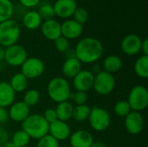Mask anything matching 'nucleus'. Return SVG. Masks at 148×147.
Listing matches in <instances>:
<instances>
[{"label":"nucleus","mask_w":148,"mask_h":147,"mask_svg":"<svg viewBox=\"0 0 148 147\" xmlns=\"http://www.w3.org/2000/svg\"><path fill=\"white\" fill-rule=\"evenodd\" d=\"M42 116L49 124H51V123H53V122H55V121H56L58 120L56 110L52 109V108H49V109L45 110L44 114Z\"/></svg>","instance_id":"obj_36"},{"label":"nucleus","mask_w":148,"mask_h":147,"mask_svg":"<svg viewBox=\"0 0 148 147\" xmlns=\"http://www.w3.org/2000/svg\"><path fill=\"white\" fill-rule=\"evenodd\" d=\"M83 30V25L80 24L74 19H68L61 24L62 36L69 39L78 38Z\"/></svg>","instance_id":"obj_14"},{"label":"nucleus","mask_w":148,"mask_h":147,"mask_svg":"<svg viewBox=\"0 0 148 147\" xmlns=\"http://www.w3.org/2000/svg\"><path fill=\"white\" fill-rule=\"evenodd\" d=\"M49 124L45 120L42 115L31 114L29 115L22 124V130H23L30 139H40L49 133Z\"/></svg>","instance_id":"obj_2"},{"label":"nucleus","mask_w":148,"mask_h":147,"mask_svg":"<svg viewBox=\"0 0 148 147\" xmlns=\"http://www.w3.org/2000/svg\"><path fill=\"white\" fill-rule=\"evenodd\" d=\"M122 67V61L118 55H108L103 62V71L111 75L118 72Z\"/></svg>","instance_id":"obj_21"},{"label":"nucleus","mask_w":148,"mask_h":147,"mask_svg":"<svg viewBox=\"0 0 148 147\" xmlns=\"http://www.w3.org/2000/svg\"><path fill=\"white\" fill-rule=\"evenodd\" d=\"M8 113L12 120L23 122L29 115V107L23 101H18L11 105Z\"/></svg>","instance_id":"obj_18"},{"label":"nucleus","mask_w":148,"mask_h":147,"mask_svg":"<svg viewBox=\"0 0 148 147\" xmlns=\"http://www.w3.org/2000/svg\"><path fill=\"white\" fill-rule=\"evenodd\" d=\"M95 75L89 70H81L74 78L73 84L76 91L87 92L93 88Z\"/></svg>","instance_id":"obj_10"},{"label":"nucleus","mask_w":148,"mask_h":147,"mask_svg":"<svg viewBox=\"0 0 148 147\" xmlns=\"http://www.w3.org/2000/svg\"><path fill=\"white\" fill-rule=\"evenodd\" d=\"M20 32L19 24L13 19L0 23V45L7 48L16 44L19 39Z\"/></svg>","instance_id":"obj_4"},{"label":"nucleus","mask_w":148,"mask_h":147,"mask_svg":"<svg viewBox=\"0 0 148 147\" xmlns=\"http://www.w3.org/2000/svg\"><path fill=\"white\" fill-rule=\"evenodd\" d=\"M73 109H74L73 105L68 101L58 103L56 108L55 109L57 115V119L64 122L70 120L72 118Z\"/></svg>","instance_id":"obj_22"},{"label":"nucleus","mask_w":148,"mask_h":147,"mask_svg":"<svg viewBox=\"0 0 148 147\" xmlns=\"http://www.w3.org/2000/svg\"><path fill=\"white\" fill-rule=\"evenodd\" d=\"M134 71L138 76L143 79L148 77V55L140 56L135 62Z\"/></svg>","instance_id":"obj_26"},{"label":"nucleus","mask_w":148,"mask_h":147,"mask_svg":"<svg viewBox=\"0 0 148 147\" xmlns=\"http://www.w3.org/2000/svg\"><path fill=\"white\" fill-rule=\"evenodd\" d=\"M19 2L26 8H33L39 3L40 0H19Z\"/></svg>","instance_id":"obj_37"},{"label":"nucleus","mask_w":148,"mask_h":147,"mask_svg":"<svg viewBox=\"0 0 148 147\" xmlns=\"http://www.w3.org/2000/svg\"><path fill=\"white\" fill-rule=\"evenodd\" d=\"M142 40L140 37L135 34H130L124 37L121 42L122 51L128 55H137L141 49Z\"/></svg>","instance_id":"obj_13"},{"label":"nucleus","mask_w":148,"mask_h":147,"mask_svg":"<svg viewBox=\"0 0 148 147\" xmlns=\"http://www.w3.org/2000/svg\"><path fill=\"white\" fill-rule=\"evenodd\" d=\"M1 68H2V67H1V63H0V72H1Z\"/></svg>","instance_id":"obj_44"},{"label":"nucleus","mask_w":148,"mask_h":147,"mask_svg":"<svg viewBox=\"0 0 148 147\" xmlns=\"http://www.w3.org/2000/svg\"><path fill=\"white\" fill-rule=\"evenodd\" d=\"M14 7L10 0H0V23L11 19Z\"/></svg>","instance_id":"obj_25"},{"label":"nucleus","mask_w":148,"mask_h":147,"mask_svg":"<svg viewBox=\"0 0 148 147\" xmlns=\"http://www.w3.org/2000/svg\"><path fill=\"white\" fill-rule=\"evenodd\" d=\"M4 60V49L0 47V62Z\"/></svg>","instance_id":"obj_42"},{"label":"nucleus","mask_w":148,"mask_h":147,"mask_svg":"<svg viewBox=\"0 0 148 147\" xmlns=\"http://www.w3.org/2000/svg\"><path fill=\"white\" fill-rule=\"evenodd\" d=\"M62 74L67 78H74L81 71V62L75 57H69L63 63L62 68Z\"/></svg>","instance_id":"obj_20"},{"label":"nucleus","mask_w":148,"mask_h":147,"mask_svg":"<svg viewBox=\"0 0 148 147\" xmlns=\"http://www.w3.org/2000/svg\"><path fill=\"white\" fill-rule=\"evenodd\" d=\"M15 94L9 82H0V107L5 108L12 105L15 100Z\"/></svg>","instance_id":"obj_19"},{"label":"nucleus","mask_w":148,"mask_h":147,"mask_svg":"<svg viewBox=\"0 0 148 147\" xmlns=\"http://www.w3.org/2000/svg\"><path fill=\"white\" fill-rule=\"evenodd\" d=\"M29 136L23 130H19L13 134L11 143L17 147H25L29 144Z\"/></svg>","instance_id":"obj_28"},{"label":"nucleus","mask_w":148,"mask_h":147,"mask_svg":"<svg viewBox=\"0 0 148 147\" xmlns=\"http://www.w3.org/2000/svg\"><path fill=\"white\" fill-rule=\"evenodd\" d=\"M10 85L15 93H21L27 88L28 79L22 73H17L12 76Z\"/></svg>","instance_id":"obj_24"},{"label":"nucleus","mask_w":148,"mask_h":147,"mask_svg":"<svg viewBox=\"0 0 148 147\" xmlns=\"http://www.w3.org/2000/svg\"><path fill=\"white\" fill-rule=\"evenodd\" d=\"M69 99L73 100L77 106H79V105H85L87 101H88V95H87L86 92L77 91L75 94H71Z\"/></svg>","instance_id":"obj_35"},{"label":"nucleus","mask_w":148,"mask_h":147,"mask_svg":"<svg viewBox=\"0 0 148 147\" xmlns=\"http://www.w3.org/2000/svg\"><path fill=\"white\" fill-rule=\"evenodd\" d=\"M54 42H55V47L59 52L63 53V52H66L69 49V40L67 38L63 37L62 36H61L60 37L56 39Z\"/></svg>","instance_id":"obj_34"},{"label":"nucleus","mask_w":148,"mask_h":147,"mask_svg":"<svg viewBox=\"0 0 148 147\" xmlns=\"http://www.w3.org/2000/svg\"><path fill=\"white\" fill-rule=\"evenodd\" d=\"M27 58L26 49L16 43L9 46L4 49V60L10 66H22Z\"/></svg>","instance_id":"obj_8"},{"label":"nucleus","mask_w":148,"mask_h":147,"mask_svg":"<svg viewBox=\"0 0 148 147\" xmlns=\"http://www.w3.org/2000/svg\"><path fill=\"white\" fill-rule=\"evenodd\" d=\"M69 142L72 147H90L94 142V138L89 132L78 130L72 133Z\"/></svg>","instance_id":"obj_17"},{"label":"nucleus","mask_w":148,"mask_h":147,"mask_svg":"<svg viewBox=\"0 0 148 147\" xmlns=\"http://www.w3.org/2000/svg\"><path fill=\"white\" fill-rule=\"evenodd\" d=\"M73 16H74V20L82 25L86 23L88 19V13L87 10L83 7H77L73 14Z\"/></svg>","instance_id":"obj_32"},{"label":"nucleus","mask_w":148,"mask_h":147,"mask_svg":"<svg viewBox=\"0 0 148 147\" xmlns=\"http://www.w3.org/2000/svg\"><path fill=\"white\" fill-rule=\"evenodd\" d=\"M42 33L43 36L50 41H55L62 36L61 23L56 19L44 21L42 24Z\"/></svg>","instance_id":"obj_16"},{"label":"nucleus","mask_w":148,"mask_h":147,"mask_svg":"<svg viewBox=\"0 0 148 147\" xmlns=\"http://www.w3.org/2000/svg\"><path fill=\"white\" fill-rule=\"evenodd\" d=\"M40 100V94L36 89H30L27 91L23 97V102L29 107H33L39 102Z\"/></svg>","instance_id":"obj_29"},{"label":"nucleus","mask_w":148,"mask_h":147,"mask_svg":"<svg viewBox=\"0 0 148 147\" xmlns=\"http://www.w3.org/2000/svg\"><path fill=\"white\" fill-rule=\"evenodd\" d=\"M22 74L27 79H36L44 72V63L36 57L27 58L22 64Z\"/></svg>","instance_id":"obj_9"},{"label":"nucleus","mask_w":148,"mask_h":147,"mask_svg":"<svg viewBox=\"0 0 148 147\" xmlns=\"http://www.w3.org/2000/svg\"><path fill=\"white\" fill-rule=\"evenodd\" d=\"M49 133L58 142L67 139L70 136V128L64 121L57 120L56 121L49 124Z\"/></svg>","instance_id":"obj_15"},{"label":"nucleus","mask_w":148,"mask_h":147,"mask_svg":"<svg viewBox=\"0 0 148 147\" xmlns=\"http://www.w3.org/2000/svg\"><path fill=\"white\" fill-rule=\"evenodd\" d=\"M125 126L130 134H140L144 128L143 116L139 112L131 111L125 117Z\"/></svg>","instance_id":"obj_11"},{"label":"nucleus","mask_w":148,"mask_h":147,"mask_svg":"<svg viewBox=\"0 0 148 147\" xmlns=\"http://www.w3.org/2000/svg\"><path fill=\"white\" fill-rule=\"evenodd\" d=\"M90 147H107L106 145L102 142H100V141H96V142H93V144L91 145Z\"/></svg>","instance_id":"obj_41"},{"label":"nucleus","mask_w":148,"mask_h":147,"mask_svg":"<svg viewBox=\"0 0 148 147\" xmlns=\"http://www.w3.org/2000/svg\"><path fill=\"white\" fill-rule=\"evenodd\" d=\"M128 104L133 111L140 112L147 107L148 91L143 86L134 87L128 95Z\"/></svg>","instance_id":"obj_5"},{"label":"nucleus","mask_w":148,"mask_h":147,"mask_svg":"<svg viewBox=\"0 0 148 147\" xmlns=\"http://www.w3.org/2000/svg\"><path fill=\"white\" fill-rule=\"evenodd\" d=\"M37 147H59V142L51 135L47 134L38 139Z\"/></svg>","instance_id":"obj_33"},{"label":"nucleus","mask_w":148,"mask_h":147,"mask_svg":"<svg viewBox=\"0 0 148 147\" xmlns=\"http://www.w3.org/2000/svg\"><path fill=\"white\" fill-rule=\"evenodd\" d=\"M115 87V79L113 75L105 71H100L94 80L93 88L101 95H107L112 93Z\"/></svg>","instance_id":"obj_7"},{"label":"nucleus","mask_w":148,"mask_h":147,"mask_svg":"<svg viewBox=\"0 0 148 147\" xmlns=\"http://www.w3.org/2000/svg\"><path fill=\"white\" fill-rule=\"evenodd\" d=\"M101 42L94 37H85L76 45L75 56L83 63H93L97 62L103 55Z\"/></svg>","instance_id":"obj_1"},{"label":"nucleus","mask_w":148,"mask_h":147,"mask_svg":"<svg viewBox=\"0 0 148 147\" xmlns=\"http://www.w3.org/2000/svg\"><path fill=\"white\" fill-rule=\"evenodd\" d=\"M9 118V113L4 107H0V123L5 122Z\"/></svg>","instance_id":"obj_38"},{"label":"nucleus","mask_w":148,"mask_h":147,"mask_svg":"<svg viewBox=\"0 0 148 147\" xmlns=\"http://www.w3.org/2000/svg\"><path fill=\"white\" fill-rule=\"evenodd\" d=\"M0 147H3L2 146V143H1V142H0Z\"/></svg>","instance_id":"obj_45"},{"label":"nucleus","mask_w":148,"mask_h":147,"mask_svg":"<svg viewBox=\"0 0 148 147\" xmlns=\"http://www.w3.org/2000/svg\"><path fill=\"white\" fill-rule=\"evenodd\" d=\"M91 108L85 105H79L74 107L73 109V113H72V118L78 122H82L88 119L89 113H90Z\"/></svg>","instance_id":"obj_27"},{"label":"nucleus","mask_w":148,"mask_h":147,"mask_svg":"<svg viewBox=\"0 0 148 147\" xmlns=\"http://www.w3.org/2000/svg\"><path fill=\"white\" fill-rule=\"evenodd\" d=\"M53 8L55 16L60 18H69L77 8V3L75 0H56Z\"/></svg>","instance_id":"obj_12"},{"label":"nucleus","mask_w":148,"mask_h":147,"mask_svg":"<svg viewBox=\"0 0 148 147\" xmlns=\"http://www.w3.org/2000/svg\"><path fill=\"white\" fill-rule=\"evenodd\" d=\"M88 120L91 127L97 132H103L108 128L111 122L109 113L103 108L94 107L91 108Z\"/></svg>","instance_id":"obj_6"},{"label":"nucleus","mask_w":148,"mask_h":147,"mask_svg":"<svg viewBox=\"0 0 148 147\" xmlns=\"http://www.w3.org/2000/svg\"><path fill=\"white\" fill-rule=\"evenodd\" d=\"M132 111L127 101H120L114 106V113L120 117H126Z\"/></svg>","instance_id":"obj_31"},{"label":"nucleus","mask_w":148,"mask_h":147,"mask_svg":"<svg viewBox=\"0 0 148 147\" xmlns=\"http://www.w3.org/2000/svg\"><path fill=\"white\" fill-rule=\"evenodd\" d=\"M3 147H17V146H16L14 144H12L11 142H10V143H6V144H5V145H4Z\"/></svg>","instance_id":"obj_43"},{"label":"nucleus","mask_w":148,"mask_h":147,"mask_svg":"<svg viewBox=\"0 0 148 147\" xmlns=\"http://www.w3.org/2000/svg\"><path fill=\"white\" fill-rule=\"evenodd\" d=\"M47 92L49 97L57 103L67 101L71 94L70 86L68 81L62 77L53 78L48 84Z\"/></svg>","instance_id":"obj_3"},{"label":"nucleus","mask_w":148,"mask_h":147,"mask_svg":"<svg viewBox=\"0 0 148 147\" xmlns=\"http://www.w3.org/2000/svg\"><path fill=\"white\" fill-rule=\"evenodd\" d=\"M37 12H38L39 16H41L42 20L43 19L44 21L49 20V19H53V17L55 16L54 8L49 3H43V4H42L40 6V8H39Z\"/></svg>","instance_id":"obj_30"},{"label":"nucleus","mask_w":148,"mask_h":147,"mask_svg":"<svg viewBox=\"0 0 148 147\" xmlns=\"http://www.w3.org/2000/svg\"><path fill=\"white\" fill-rule=\"evenodd\" d=\"M23 23L28 29H36L42 24V18L37 11L32 10L25 13L23 18Z\"/></svg>","instance_id":"obj_23"},{"label":"nucleus","mask_w":148,"mask_h":147,"mask_svg":"<svg viewBox=\"0 0 148 147\" xmlns=\"http://www.w3.org/2000/svg\"><path fill=\"white\" fill-rule=\"evenodd\" d=\"M6 139H7V133H6V132L3 129L0 128V142L2 143V141H5Z\"/></svg>","instance_id":"obj_40"},{"label":"nucleus","mask_w":148,"mask_h":147,"mask_svg":"<svg viewBox=\"0 0 148 147\" xmlns=\"http://www.w3.org/2000/svg\"><path fill=\"white\" fill-rule=\"evenodd\" d=\"M140 50L143 52V55H148V39H145L142 41Z\"/></svg>","instance_id":"obj_39"}]
</instances>
